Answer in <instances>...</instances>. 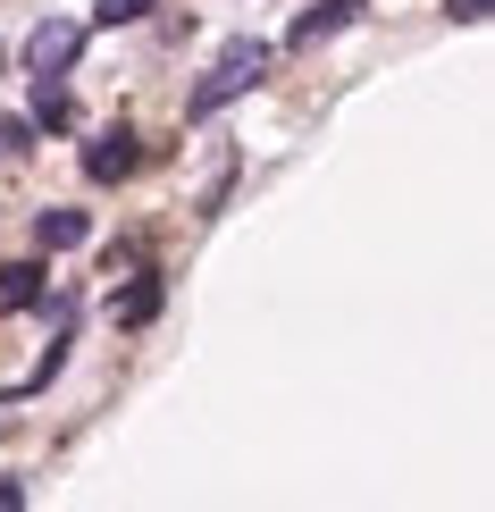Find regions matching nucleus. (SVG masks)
<instances>
[{
    "mask_svg": "<svg viewBox=\"0 0 495 512\" xmlns=\"http://www.w3.org/2000/svg\"><path fill=\"white\" fill-rule=\"evenodd\" d=\"M261 76H269V42H227V51H219V68H210V76L185 93V118H219L227 101H244Z\"/></svg>",
    "mask_w": 495,
    "mask_h": 512,
    "instance_id": "1",
    "label": "nucleus"
},
{
    "mask_svg": "<svg viewBox=\"0 0 495 512\" xmlns=\"http://www.w3.org/2000/svg\"><path fill=\"white\" fill-rule=\"evenodd\" d=\"M135 160H143L135 126H101V135L84 143V177H93V185H118V177H135Z\"/></svg>",
    "mask_w": 495,
    "mask_h": 512,
    "instance_id": "2",
    "label": "nucleus"
},
{
    "mask_svg": "<svg viewBox=\"0 0 495 512\" xmlns=\"http://www.w3.org/2000/svg\"><path fill=\"white\" fill-rule=\"evenodd\" d=\"M84 51V26H34L26 42V59H34V76H68V59Z\"/></svg>",
    "mask_w": 495,
    "mask_h": 512,
    "instance_id": "3",
    "label": "nucleus"
},
{
    "mask_svg": "<svg viewBox=\"0 0 495 512\" xmlns=\"http://www.w3.org/2000/svg\"><path fill=\"white\" fill-rule=\"evenodd\" d=\"M160 303H168V294H160V277H152V269H143V277H126V286L110 294L118 328H152V319H160Z\"/></svg>",
    "mask_w": 495,
    "mask_h": 512,
    "instance_id": "4",
    "label": "nucleus"
},
{
    "mask_svg": "<svg viewBox=\"0 0 495 512\" xmlns=\"http://www.w3.org/2000/svg\"><path fill=\"white\" fill-rule=\"evenodd\" d=\"M353 17H361V0H319V9H303V17H294V51H311V42H328L336 26H353Z\"/></svg>",
    "mask_w": 495,
    "mask_h": 512,
    "instance_id": "5",
    "label": "nucleus"
},
{
    "mask_svg": "<svg viewBox=\"0 0 495 512\" xmlns=\"http://www.w3.org/2000/svg\"><path fill=\"white\" fill-rule=\"evenodd\" d=\"M42 294H51V277H42L34 261H9V269H0V311H9V319H17V311H34Z\"/></svg>",
    "mask_w": 495,
    "mask_h": 512,
    "instance_id": "6",
    "label": "nucleus"
},
{
    "mask_svg": "<svg viewBox=\"0 0 495 512\" xmlns=\"http://www.w3.org/2000/svg\"><path fill=\"white\" fill-rule=\"evenodd\" d=\"M84 236H93L84 210H42V219H34V244H42V252H76Z\"/></svg>",
    "mask_w": 495,
    "mask_h": 512,
    "instance_id": "7",
    "label": "nucleus"
},
{
    "mask_svg": "<svg viewBox=\"0 0 495 512\" xmlns=\"http://www.w3.org/2000/svg\"><path fill=\"white\" fill-rule=\"evenodd\" d=\"M68 118H76L68 84H59V76H34V126H68Z\"/></svg>",
    "mask_w": 495,
    "mask_h": 512,
    "instance_id": "8",
    "label": "nucleus"
},
{
    "mask_svg": "<svg viewBox=\"0 0 495 512\" xmlns=\"http://www.w3.org/2000/svg\"><path fill=\"white\" fill-rule=\"evenodd\" d=\"M34 152V118H0V160H26Z\"/></svg>",
    "mask_w": 495,
    "mask_h": 512,
    "instance_id": "9",
    "label": "nucleus"
},
{
    "mask_svg": "<svg viewBox=\"0 0 495 512\" xmlns=\"http://www.w3.org/2000/svg\"><path fill=\"white\" fill-rule=\"evenodd\" d=\"M152 9H160V0H101L93 17H101V26H135V17H152Z\"/></svg>",
    "mask_w": 495,
    "mask_h": 512,
    "instance_id": "10",
    "label": "nucleus"
},
{
    "mask_svg": "<svg viewBox=\"0 0 495 512\" xmlns=\"http://www.w3.org/2000/svg\"><path fill=\"white\" fill-rule=\"evenodd\" d=\"M445 9H454L462 26H487V0H445Z\"/></svg>",
    "mask_w": 495,
    "mask_h": 512,
    "instance_id": "11",
    "label": "nucleus"
}]
</instances>
